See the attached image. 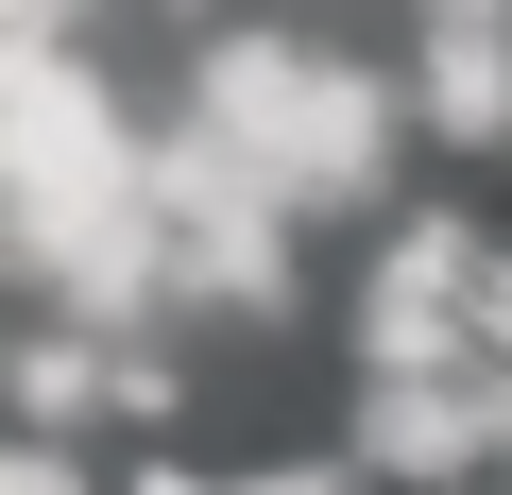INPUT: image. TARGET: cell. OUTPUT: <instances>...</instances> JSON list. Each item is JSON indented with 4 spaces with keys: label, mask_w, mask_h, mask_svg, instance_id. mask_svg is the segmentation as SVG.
<instances>
[{
    "label": "cell",
    "mask_w": 512,
    "mask_h": 495,
    "mask_svg": "<svg viewBox=\"0 0 512 495\" xmlns=\"http://www.w3.org/2000/svg\"><path fill=\"white\" fill-rule=\"evenodd\" d=\"M0 35H86V0H0Z\"/></svg>",
    "instance_id": "cell-9"
},
{
    "label": "cell",
    "mask_w": 512,
    "mask_h": 495,
    "mask_svg": "<svg viewBox=\"0 0 512 495\" xmlns=\"http://www.w3.org/2000/svg\"><path fill=\"white\" fill-rule=\"evenodd\" d=\"M274 205H308V222H393V171H410V69H359V52H325V35H291V18H222V35H188V86H171Z\"/></svg>",
    "instance_id": "cell-1"
},
{
    "label": "cell",
    "mask_w": 512,
    "mask_h": 495,
    "mask_svg": "<svg viewBox=\"0 0 512 495\" xmlns=\"http://www.w3.org/2000/svg\"><path fill=\"white\" fill-rule=\"evenodd\" d=\"M137 154H154V120L103 86L86 35H0V205H52V188L137 171Z\"/></svg>",
    "instance_id": "cell-6"
},
{
    "label": "cell",
    "mask_w": 512,
    "mask_h": 495,
    "mask_svg": "<svg viewBox=\"0 0 512 495\" xmlns=\"http://www.w3.org/2000/svg\"><path fill=\"white\" fill-rule=\"evenodd\" d=\"M427 18H512V0H427Z\"/></svg>",
    "instance_id": "cell-12"
},
{
    "label": "cell",
    "mask_w": 512,
    "mask_h": 495,
    "mask_svg": "<svg viewBox=\"0 0 512 495\" xmlns=\"http://www.w3.org/2000/svg\"><path fill=\"white\" fill-rule=\"evenodd\" d=\"M410 120H427V154L495 171V154H512V18H427V52H410Z\"/></svg>",
    "instance_id": "cell-7"
},
{
    "label": "cell",
    "mask_w": 512,
    "mask_h": 495,
    "mask_svg": "<svg viewBox=\"0 0 512 495\" xmlns=\"http://www.w3.org/2000/svg\"><path fill=\"white\" fill-rule=\"evenodd\" d=\"M495 376H512V359H495ZM495 495H512V478H495Z\"/></svg>",
    "instance_id": "cell-13"
},
{
    "label": "cell",
    "mask_w": 512,
    "mask_h": 495,
    "mask_svg": "<svg viewBox=\"0 0 512 495\" xmlns=\"http://www.w3.org/2000/svg\"><path fill=\"white\" fill-rule=\"evenodd\" d=\"M0 274H18V257H0Z\"/></svg>",
    "instance_id": "cell-14"
},
{
    "label": "cell",
    "mask_w": 512,
    "mask_h": 495,
    "mask_svg": "<svg viewBox=\"0 0 512 495\" xmlns=\"http://www.w3.org/2000/svg\"><path fill=\"white\" fill-rule=\"evenodd\" d=\"M342 444H359L376 495H495V478H512V376H495V359L342 376Z\"/></svg>",
    "instance_id": "cell-4"
},
{
    "label": "cell",
    "mask_w": 512,
    "mask_h": 495,
    "mask_svg": "<svg viewBox=\"0 0 512 495\" xmlns=\"http://www.w3.org/2000/svg\"><path fill=\"white\" fill-rule=\"evenodd\" d=\"M495 222L478 205H393L376 257L342 274V376H410V359H495Z\"/></svg>",
    "instance_id": "cell-3"
},
{
    "label": "cell",
    "mask_w": 512,
    "mask_h": 495,
    "mask_svg": "<svg viewBox=\"0 0 512 495\" xmlns=\"http://www.w3.org/2000/svg\"><path fill=\"white\" fill-rule=\"evenodd\" d=\"M171 410H188L171 325H86V308H35V342H0V427H52V444H154Z\"/></svg>",
    "instance_id": "cell-5"
},
{
    "label": "cell",
    "mask_w": 512,
    "mask_h": 495,
    "mask_svg": "<svg viewBox=\"0 0 512 495\" xmlns=\"http://www.w3.org/2000/svg\"><path fill=\"white\" fill-rule=\"evenodd\" d=\"M154 18H171V35H222V0H154Z\"/></svg>",
    "instance_id": "cell-11"
},
{
    "label": "cell",
    "mask_w": 512,
    "mask_h": 495,
    "mask_svg": "<svg viewBox=\"0 0 512 495\" xmlns=\"http://www.w3.org/2000/svg\"><path fill=\"white\" fill-rule=\"evenodd\" d=\"M478 342H495V359H512V239H495V308H478Z\"/></svg>",
    "instance_id": "cell-10"
},
{
    "label": "cell",
    "mask_w": 512,
    "mask_h": 495,
    "mask_svg": "<svg viewBox=\"0 0 512 495\" xmlns=\"http://www.w3.org/2000/svg\"><path fill=\"white\" fill-rule=\"evenodd\" d=\"M0 495H120L86 444H52V427H0Z\"/></svg>",
    "instance_id": "cell-8"
},
{
    "label": "cell",
    "mask_w": 512,
    "mask_h": 495,
    "mask_svg": "<svg viewBox=\"0 0 512 495\" xmlns=\"http://www.w3.org/2000/svg\"><path fill=\"white\" fill-rule=\"evenodd\" d=\"M154 188H171V325H308V205H274L188 103L154 120Z\"/></svg>",
    "instance_id": "cell-2"
}]
</instances>
